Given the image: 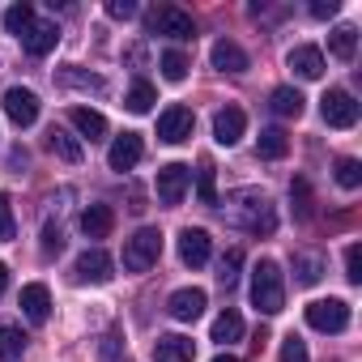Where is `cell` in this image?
Returning a JSON list of instances; mask_svg holds the SVG:
<instances>
[{"mask_svg": "<svg viewBox=\"0 0 362 362\" xmlns=\"http://www.w3.org/2000/svg\"><path fill=\"white\" fill-rule=\"evenodd\" d=\"M60 86H69V90H81V94H107V81H103L98 73H86V69H77V64L60 69Z\"/></svg>", "mask_w": 362, "mask_h": 362, "instance_id": "obj_23", "label": "cell"}, {"mask_svg": "<svg viewBox=\"0 0 362 362\" xmlns=\"http://www.w3.org/2000/svg\"><path fill=\"white\" fill-rule=\"evenodd\" d=\"M153 103H158V90H153L149 81H132V90H128L124 107H128V111H136V115H145V111H149Z\"/></svg>", "mask_w": 362, "mask_h": 362, "instance_id": "obj_31", "label": "cell"}, {"mask_svg": "<svg viewBox=\"0 0 362 362\" xmlns=\"http://www.w3.org/2000/svg\"><path fill=\"white\" fill-rule=\"evenodd\" d=\"M307 324L315 332H345L349 328V303H341V298H315V303H307Z\"/></svg>", "mask_w": 362, "mask_h": 362, "instance_id": "obj_5", "label": "cell"}, {"mask_svg": "<svg viewBox=\"0 0 362 362\" xmlns=\"http://www.w3.org/2000/svg\"><path fill=\"white\" fill-rule=\"evenodd\" d=\"M158 256H162V235H158L153 226H141V230L124 243V269H128V273H145V269H153Z\"/></svg>", "mask_w": 362, "mask_h": 362, "instance_id": "obj_3", "label": "cell"}, {"mask_svg": "<svg viewBox=\"0 0 362 362\" xmlns=\"http://www.w3.org/2000/svg\"><path fill=\"white\" fill-rule=\"evenodd\" d=\"M341 5H337V0H311V18H332Z\"/></svg>", "mask_w": 362, "mask_h": 362, "instance_id": "obj_42", "label": "cell"}, {"mask_svg": "<svg viewBox=\"0 0 362 362\" xmlns=\"http://www.w3.org/2000/svg\"><path fill=\"white\" fill-rule=\"evenodd\" d=\"M56 43H60V26L56 22H30L26 30H22V47L30 52V56H47V52H56Z\"/></svg>", "mask_w": 362, "mask_h": 362, "instance_id": "obj_13", "label": "cell"}, {"mask_svg": "<svg viewBox=\"0 0 362 362\" xmlns=\"http://www.w3.org/2000/svg\"><path fill=\"white\" fill-rule=\"evenodd\" d=\"M192 358H197V345L188 337H179V332L153 341V362H192Z\"/></svg>", "mask_w": 362, "mask_h": 362, "instance_id": "obj_18", "label": "cell"}, {"mask_svg": "<svg viewBox=\"0 0 362 362\" xmlns=\"http://www.w3.org/2000/svg\"><path fill=\"white\" fill-rule=\"evenodd\" d=\"M60 247H64V235H60V226H52V222H47V226H43V252H47V256H56Z\"/></svg>", "mask_w": 362, "mask_h": 362, "instance_id": "obj_40", "label": "cell"}, {"mask_svg": "<svg viewBox=\"0 0 362 362\" xmlns=\"http://www.w3.org/2000/svg\"><path fill=\"white\" fill-rule=\"evenodd\" d=\"M5 115H9L18 128H30V124L39 119V94L26 90V86H13V90L5 94Z\"/></svg>", "mask_w": 362, "mask_h": 362, "instance_id": "obj_11", "label": "cell"}, {"mask_svg": "<svg viewBox=\"0 0 362 362\" xmlns=\"http://www.w3.org/2000/svg\"><path fill=\"white\" fill-rule=\"evenodd\" d=\"M252 307L264 315H277L286 307V281H281L277 260H260L252 269Z\"/></svg>", "mask_w": 362, "mask_h": 362, "instance_id": "obj_2", "label": "cell"}, {"mask_svg": "<svg viewBox=\"0 0 362 362\" xmlns=\"http://www.w3.org/2000/svg\"><path fill=\"white\" fill-rule=\"evenodd\" d=\"M141 153H145V145H141V136L136 132H124V136H115L111 141V153H107V162H111V170H132L136 162H141Z\"/></svg>", "mask_w": 362, "mask_h": 362, "instance_id": "obj_15", "label": "cell"}, {"mask_svg": "<svg viewBox=\"0 0 362 362\" xmlns=\"http://www.w3.org/2000/svg\"><path fill=\"white\" fill-rule=\"evenodd\" d=\"M345 277H349L354 286L362 281V247H358V243H349V247H345Z\"/></svg>", "mask_w": 362, "mask_h": 362, "instance_id": "obj_37", "label": "cell"}, {"mask_svg": "<svg viewBox=\"0 0 362 362\" xmlns=\"http://www.w3.org/2000/svg\"><path fill=\"white\" fill-rule=\"evenodd\" d=\"M81 230H86V239H107V235L115 230V214H111V205H86V214H81Z\"/></svg>", "mask_w": 362, "mask_h": 362, "instance_id": "obj_21", "label": "cell"}, {"mask_svg": "<svg viewBox=\"0 0 362 362\" xmlns=\"http://www.w3.org/2000/svg\"><path fill=\"white\" fill-rule=\"evenodd\" d=\"M192 128H197V115H192V107H184V103H170V107L158 115V141H166V145H184V141L192 136Z\"/></svg>", "mask_w": 362, "mask_h": 362, "instance_id": "obj_6", "label": "cell"}, {"mask_svg": "<svg viewBox=\"0 0 362 362\" xmlns=\"http://www.w3.org/2000/svg\"><path fill=\"white\" fill-rule=\"evenodd\" d=\"M239 269H243V252H239V247H230V252H226V256L218 260V281H222V286L230 290V286L239 281Z\"/></svg>", "mask_w": 362, "mask_h": 362, "instance_id": "obj_32", "label": "cell"}, {"mask_svg": "<svg viewBox=\"0 0 362 362\" xmlns=\"http://www.w3.org/2000/svg\"><path fill=\"white\" fill-rule=\"evenodd\" d=\"M328 52H332L337 60H354V52H358V30H354V26H337V30L328 35Z\"/></svg>", "mask_w": 362, "mask_h": 362, "instance_id": "obj_30", "label": "cell"}, {"mask_svg": "<svg viewBox=\"0 0 362 362\" xmlns=\"http://www.w3.org/2000/svg\"><path fill=\"white\" fill-rule=\"evenodd\" d=\"M222 214H226L230 226H239L243 235H256V239H269V235L277 230V209H273V201H269L260 188H239V192H230Z\"/></svg>", "mask_w": 362, "mask_h": 362, "instance_id": "obj_1", "label": "cell"}, {"mask_svg": "<svg viewBox=\"0 0 362 362\" xmlns=\"http://www.w3.org/2000/svg\"><path fill=\"white\" fill-rule=\"evenodd\" d=\"M107 13H111L115 22H128V18H136V5H132V0H111Z\"/></svg>", "mask_w": 362, "mask_h": 362, "instance_id": "obj_41", "label": "cell"}, {"mask_svg": "<svg viewBox=\"0 0 362 362\" xmlns=\"http://www.w3.org/2000/svg\"><path fill=\"white\" fill-rule=\"evenodd\" d=\"M188 69H192V64H188L184 52H166V56H162V77H166V81H184Z\"/></svg>", "mask_w": 362, "mask_h": 362, "instance_id": "obj_33", "label": "cell"}, {"mask_svg": "<svg viewBox=\"0 0 362 362\" xmlns=\"http://www.w3.org/2000/svg\"><path fill=\"white\" fill-rule=\"evenodd\" d=\"M286 64H290L303 81H320V77H324V52H320V47H311V43L294 47V52L286 56Z\"/></svg>", "mask_w": 362, "mask_h": 362, "instance_id": "obj_16", "label": "cell"}, {"mask_svg": "<svg viewBox=\"0 0 362 362\" xmlns=\"http://www.w3.org/2000/svg\"><path fill=\"white\" fill-rule=\"evenodd\" d=\"M320 111H324V124L328 128H354L358 124V98L349 90H328Z\"/></svg>", "mask_w": 362, "mask_h": 362, "instance_id": "obj_7", "label": "cell"}, {"mask_svg": "<svg viewBox=\"0 0 362 362\" xmlns=\"http://www.w3.org/2000/svg\"><path fill=\"white\" fill-rule=\"evenodd\" d=\"M111 256L107 252H98V247H90V252H81L77 256V264H73V277L81 281V286H103V281H111Z\"/></svg>", "mask_w": 362, "mask_h": 362, "instance_id": "obj_10", "label": "cell"}, {"mask_svg": "<svg viewBox=\"0 0 362 362\" xmlns=\"http://www.w3.org/2000/svg\"><path fill=\"white\" fill-rule=\"evenodd\" d=\"M303 103H307V98H303L294 86H277L273 98H269V107H273L281 119H298V115H303Z\"/></svg>", "mask_w": 362, "mask_h": 362, "instance_id": "obj_24", "label": "cell"}, {"mask_svg": "<svg viewBox=\"0 0 362 362\" xmlns=\"http://www.w3.org/2000/svg\"><path fill=\"white\" fill-rule=\"evenodd\" d=\"M209 252H214L209 230H201V226H184V230H179V260H184L188 269H201L209 260Z\"/></svg>", "mask_w": 362, "mask_h": 362, "instance_id": "obj_9", "label": "cell"}, {"mask_svg": "<svg viewBox=\"0 0 362 362\" xmlns=\"http://www.w3.org/2000/svg\"><path fill=\"white\" fill-rule=\"evenodd\" d=\"M337 184H341L345 192H354V188L362 184V166H358L354 158H341V162H337Z\"/></svg>", "mask_w": 362, "mask_h": 362, "instance_id": "obj_35", "label": "cell"}, {"mask_svg": "<svg viewBox=\"0 0 362 362\" xmlns=\"http://www.w3.org/2000/svg\"><path fill=\"white\" fill-rule=\"evenodd\" d=\"M205 290H197V286H188V290H175L170 294V303H166V311L175 315V320H184V324H192V320H201L205 315Z\"/></svg>", "mask_w": 362, "mask_h": 362, "instance_id": "obj_12", "label": "cell"}, {"mask_svg": "<svg viewBox=\"0 0 362 362\" xmlns=\"http://www.w3.org/2000/svg\"><path fill=\"white\" fill-rule=\"evenodd\" d=\"M18 235V222H13V205H9V197L0 192V239H13Z\"/></svg>", "mask_w": 362, "mask_h": 362, "instance_id": "obj_38", "label": "cell"}, {"mask_svg": "<svg viewBox=\"0 0 362 362\" xmlns=\"http://www.w3.org/2000/svg\"><path fill=\"white\" fill-rule=\"evenodd\" d=\"M256 153H260V158H269V162H277V158H286V153H290V136H286L281 128H264V132H260V141H256Z\"/></svg>", "mask_w": 362, "mask_h": 362, "instance_id": "obj_25", "label": "cell"}, {"mask_svg": "<svg viewBox=\"0 0 362 362\" xmlns=\"http://www.w3.org/2000/svg\"><path fill=\"white\" fill-rule=\"evenodd\" d=\"M281 362H307V345L298 337H286L281 341Z\"/></svg>", "mask_w": 362, "mask_h": 362, "instance_id": "obj_39", "label": "cell"}, {"mask_svg": "<svg viewBox=\"0 0 362 362\" xmlns=\"http://www.w3.org/2000/svg\"><path fill=\"white\" fill-rule=\"evenodd\" d=\"M5 286H9V269L0 264V294H5Z\"/></svg>", "mask_w": 362, "mask_h": 362, "instance_id": "obj_43", "label": "cell"}, {"mask_svg": "<svg viewBox=\"0 0 362 362\" xmlns=\"http://www.w3.org/2000/svg\"><path fill=\"white\" fill-rule=\"evenodd\" d=\"M69 119H73V128H77L81 136H90V141H103V136H107V115L94 111V107H73Z\"/></svg>", "mask_w": 362, "mask_h": 362, "instance_id": "obj_22", "label": "cell"}, {"mask_svg": "<svg viewBox=\"0 0 362 362\" xmlns=\"http://www.w3.org/2000/svg\"><path fill=\"white\" fill-rule=\"evenodd\" d=\"M26 354V332L22 328H0V362H22Z\"/></svg>", "mask_w": 362, "mask_h": 362, "instance_id": "obj_29", "label": "cell"}, {"mask_svg": "<svg viewBox=\"0 0 362 362\" xmlns=\"http://www.w3.org/2000/svg\"><path fill=\"white\" fill-rule=\"evenodd\" d=\"M22 311H26L30 324H47V315H52V294H47L43 281L22 286Z\"/></svg>", "mask_w": 362, "mask_h": 362, "instance_id": "obj_17", "label": "cell"}, {"mask_svg": "<svg viewBox=\"0 0 362 362\" xmlns=\"http://www.w3.org/2000/svg\"><path fill=\"white\" fill-rule=\"evenodd\" d=\"M239 337H243V315L226 307V311L214 320V341H218V345H230V341H239Z\"/></svg>", "mask_w": 362, "mask_h": 362, "instance_id": "obj_27", "label": "cell"}, {"mask_svg": "<svg viewBox=\"0 0 362 362\" xmlns=\"http://www.w3.org/2000/svg\"><path fill=\"white\" fill-rule=\"evenodd\" d=\"M214 362H239V358H235V354H218Z\"/></svg>", "mask_w": 362, "mask_h": 362, "instance_id": "obj_44", "label": "cell"}, {"mask_svg": "<svg viewBox=\"0 0 362 362\" xmlns=\"http://www.w3.org/2000/svg\"><path fill=\"white\" fill-rule=\"evenodd\" d=\"M243 132H247L243 107H222V111L214 115V136H218V145H239Z\"/></svg>", "mask_w": 362, "mask_h": 362, "instance_id": "obj_14", "label": "cell"}, {"mask_svg": "<svg viewBox=\"0 0 362 362\" xmlns=\"http://www.w3.org/2000/svg\"><path fill=\"white\" fill-rule=\"evenodd\" d=\"M247 64H252V60H247V52H243L235 39H218V43H214V69H218V73H247Z\"/></svg>", "mask_w": 362, "mask_h": 362, "instance_id": "obj_19", "label": "cell"}, {"mask_svg": "<svg viewBox=\"0 0 362 362\" xmlns=\"http://www.w3.org/2000/svg\"><path fill=\"white\" fill-rule=\"evenodd\" d=\"M188 184H192V170L184 162H166L158 170V201L162 205H179V201H184V192H188Z\"/></svg>", "mask_w": 362, "mask_h": 362, "instance_id": "obj_8", "label": "cell"}, {"mask_svg": "<svg viewBox=\"0 0 362 362\" xmlns=\"http://www.w3.org/2000/svg\"><path fill=\"white\" fill-rule=\"evenodd\" d=\"M30 22H35V9L26 5V0H22V5H13V9L5 13V26H9V35H18V39H22V30H26Z\"/></svg>", "mask_w": 362, "mask_h": 362, "instance_id": "obj_34", "label": "cell"}, {"mask_svg": "<svg viewBox=\"0 0 362 362\" xmlns=\"http://www.w3.org/2000/svg\"><path fill=\"white\" fill-rule=\"evenodd\" d=\"M320 277H324V260L315 252H298L294 256V281L298 286H315Z\"/></svg>", "mask_w": 362, "mask_h": 362, "instance_id": "obj_26", "label": "cell"}, {"mask_svg": "<svg viewBox=\"0 0 362 362\" xmlns=\"http://www.w3.org/2000/svg\"><path fill=\"white\" fill-rule=\"evenodd\" d=\"M47 149H52L60 162H69V166H77V162L86 158V145H81L73 132H64V128H52V132H47Z\"/></svg>", "mask_w": 362, "mask_h": 362, "instance_id": "obj_20", "label": "cell"}, {"mask_svg": "<svg viewBox=\"0 0 362 362\" xmlns=\"http://www.w3.org/2000/svg\"><path fill=\"white\" fill-rule=\"evenodd\" d=\"M197 197H201V205H218V170L209 158H201V166H197Z\"/></svg>", "mask_w": 362, "mask_h": 362, "instance_id": "obj_28", "label": "cell"}, {"mask_svg": "<svg viewBox=\"0 0 362 362\" xmlns=\"http://www.w3.org/2000/svg\"><path fill=\"white\" fill-rule=\"evenodd\" d=\"M290 197H294L298 222H307V218H311V188H307V179H294V184H290Z\"/></svg>", "mask_w": 362, "mask_h": 362, "instance_id": "obj_36", "label": "cell"}, {"mask_svg": "<svg viewBox=\"0 0 362 362\" xmlns=\"http://www.w3.org/2000/svg\"><path fill=\"white\" fill-rule=\"evenodd\" d=\"M145 26H149L153 35H166V39H179V43L197 39V22H192V13L175 9V5H162V9H153V13L145 18Z\"/></svg>", "mask_w": 362, "mask_h": 362, "instance_id": "obj_4", "label": "cell"}]
</instances>
